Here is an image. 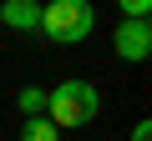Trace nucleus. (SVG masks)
Segmentation results:
<instances>
[{
	"instance_id": "1",
	"label": "nucleus",
	"mask_w": 152,
	"mask_h": 141,
	"mask_svg": "<svg viewBox=\"0 0 152 141\" xmlns=\"http://www.w3.org/2000/svg\"><path fill=\"white\" fill-rule=\"evenodd\" d=\"M96 111H102V96L91 81H61L56 91H46V121L56 131L86 126V121H96Z\"/></svg>"
},
{
	"instance_id": "2",
	"label": "nucleus",
	"mask_w": 152,
	"mask_h": 141,
	"mask_svg": "<svg viewBox=\"0 0 152 141\" xmlns=\"http://www.w3.org/2000/svg\"><path fill=\"white\" fill-rule=\"evenodd\" d=\"M91 30H96L91 0H51V5H41V35L56 40V45H76Z\"/></svg>"
},
{
	"instance_id": "3",
	"label": "nucleus",
	"mask_w": 152,
	"mask_h": 141,
	"mask_svg": "<svg viewBox=\"0 0 152 141\" xmlns=\"http://www.w3.org/2000/svg\"><path fill=\"white\" fill-rule=\"evenodd\" d=\"M112 50L122 55V60H147L152 55V20H117V30H112Z\"/></svg>"
},
{
	"instance_id": "4",
	"label": "nucleus",
	"mask_w": 152,
	"mask_h": 141,
	"mask_svg": "<svg viewBox=\"0 0 152 141\" xmlns=\"http://www.w3.org/2000/svg\"><path fill=\"white\" fill-rule=\"evenodd\" d=\"M0 20L10 30H41V5L36 0H5L0 5Z\"/></svg>"
},
{
	"instance_id": "5",
	"label": "nucleus",
	"mask_w": 152,
	"mask_h": 141,
	"mask_svg": "<svg viewBox=\"0 0 152 141\" xmlns=\"http://www.w3.org/2000/svg\"><path fill=\"white\" fill-rule=\"evenodd\" d=\"M20 141H61V131H56L46 116H26V126H20Z\"/></svg>"
},
{
	"instance_id": "6",
	"label": "nucleus",
	"mask_w": 152,
	"mask_h": 141,
	"mask_svg": "<svg viewBox=\"0 0 152 141\" xmlns=\"http://www.w3.org/2000/svg\"><path fill=\"white\" fill-rule=\"evenodd\" d=\"M15 106H20L26 116H46V91H41V86H26V91L15 96Z\"/></svg>"
},
{
	"instance_id": "7",
	"label": "nucleus",
	"mask_w": 152,
	"mask_h": 141,
	"mask_svg": "<svg viewBox=\"0 0 152 141\" xmlns=\"http://www.w3.org/2000/svg\"><path fill=\"white\" fill-rule=\"evenodd\" d=\"M117 10H122L127 20H147V15H152V0H117Z\"/></svg>"
},
{
	"instance_id": "8",
	"label": "nucleus",
	"mask_w": 152,
	"mask_h": 141,
	"mask_svg": "<svg viewBox=\"0 0 152 141\" xmlns=\"http://www.w3.org/2000/svg\"><path fill=\"white\" fill-rule=\"evenodd\" d=\"M132 141H152V121H137V131H132Z\"/></svg>"
}]
</instances>
